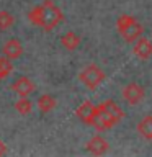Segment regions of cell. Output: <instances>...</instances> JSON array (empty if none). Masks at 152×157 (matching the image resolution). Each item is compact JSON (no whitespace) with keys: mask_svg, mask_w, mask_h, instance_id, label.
Segmentation results:
<instances>
[{"mask_svg":"<svg viewBox=\"0 0 152 157\" xmlns=\"http://www.w3.org/2000/svg\"><path fill=\"white\" fill-rule=\"evenodd\" d=\"M29 23L38 28H43L44 31H51L59 23H62L64 13L52 0H44L41 5H36L28 12Z\"/></svg>","mask_w":152,"mask_h":157,"instance_id":"6da1fadb","label":"cell"},{"mask_svg":"<svg viewBox=\"0 0 152 157\" xmlns=\"http://www.w3.org/2000/svg\"><path fill=\"white\" fill-rule=\"evenodd\" d=\"M36 105H38V110L46 115V113L52 111L54 108H56L57 101H56V98H54L52 95H49V93H44V95H41V97L38 98Z\"/></svg>","mask_w":152,"mask_h":157,"instance_id":"7c38bea8","label":"cell"},{"mask_svg":"<svg viewBox=\"0 0 152 157\" xmlns=\"http://www.w3.org/2000/svg\"><path fill=\"white\" fill-rule=\"evenodd\" d=\"M137 132L144 137V139H150L152 141V116L147 115L139 121L137 124Z\"/></svg>","mask_w":152,"mask_h":157,"instance_id":"4fadbf2b","label":"cell"},{"mask_svg":"<svg viewBox=\"0 0 152 157\" xmlns=\"http://www.w3.org/2000/svg\"><path fill=\"white\" fill-rule=\"evenodd\" d=\"M10 88H12L18 97H29L34 92L36 85H34V82L29 77L21 75V77H18L17 80L12 83V87H10Z\"/></svg>","mask_w":152,"mask_h":157,"instance_id":"8992f818","label":"cell"},{"mask_svg":"<svg viewBox=\"0 0 152 157\" xmlns=\"http://www.w3.org/2000/svg\"><path fill=\"white\" fill-rule=\"evenodd\" d=\"M7 144H5V142L2 141V139H0V155H5V154H7Z\"/></svg>","mask_w":152,"mask_h":157,"instance_id":"e0dca14e","label":"cell"},{"mask_svg":"<svg viewBox=\"0 0 152 157\" xmlns=\"http://www.w3.org/2000/svg\"><path fill=\"white\" fill-rule=\"evenodd\" d=\"M2 52H3V56L7 59H10V61H17V59H20L21 54H23V44H21L20 39L12 38V39H8V41L3 44Z\"/></svg>","mask_w":152,"mask_h":157,"instance_id":"52a82bcc","label":"cell"},{"mask_svg":"<svg viewBox=\"0 0 152 157\" xmlns=\"http://www.w3.org/2000/svg\"><path fill=\"white\" fill-rule=\"evenodd\" d=\"M95 110H97V105H93L90 100H85L80 106H77L75 116H77L82 123H85V124H92V120H93V115H95Z\"/></svg>","mask_w":152,"mask_h":157,"instance_id":"9c48e42d","label":"cell"},{"mask_svg":"<svg viewBox=\"0 0 152 157\" xmlns=\"http://www.w3.org/2000/svg\"><path fill=\"white\" fill-rule=\"evenodd\" d=\"M15 110H17L21 116H26L33 110V103L28 100V97H20V100L15 101Z\"/></svg>","mask_w":152,"mask_h":157,"instance_id":"5bb4252c","label":"cell"},{"mask_svg":"<svg viewBox=\"0 0 152 157\" xmlns=\"http://www.w3.org/2000/svg\"><path fill=\"white\" fill-rule=\"evenodd\" d=\"M13 71V64L10 59H7L5 56H0V80L7 78Z\"/></svg>","mask_w":152,"mask_h":157,"instance_id":"2e32d148","label":"cell"},{"mask_svg":"<svg viewBox=\"0 0 152 157\" xmlns=\"http://www.w3.org/2000/svg\"><path fill=\"white\" fill-rule=\"evenodd\" d=\"M80 41H82L80 36L75 34L74 31H67L61 36V44L67 49V51H75V49L80 46Z\"/></svg>","mask_w":152,"mask_h":157,"instance_id":"8fae6325","label":"cell"},{"mask_svg":"<svg viewBox=\"0 0 152 157\" xmlns=\"http://www.w3.org/2000/svg\"><path fill=\"white\" fill-rule=\"evenodd\" d=\"M85 149L90 152V154H93V155H103V154L108 152V149H110V144H108V141L105 139V137L97 134V136H93L92 139L87 142Z\"/></svg>","mask_w":152,"mask_h":157,"instance_id":"ba28073f","label":"cell"},{"mask_svg":"<svg viewBox=\"0 0 152 157\" xmlns=\"http://www.w3.org/2000/svg\"><path fill=\"white\" fill-rule=\"evenodd\" d=\"M116 28L126 43H134L137 38H141L142 31H144L142 25L131 15H121L116 20Z\"/></svg>","mask_w":152,"mask_h":157,"instance_id":"3957f363","label":"cell"},{"mask_svg":"<svg viewBox=\"0 0 152 157\" xmlns=\"http://www.w3.org/2000/svg\"><path fill=\"white\" fill-rule=\"evenodd\" d=\"M144 95H146L144 87L139 85V83H136V82L127 83V85L123 88V98H124L129 105H137V103L144 98Z\"/></svg>","mask_w":152,"mask_h":157,"instance_id":"5b68a950","label":"cell"},{"mask_svg":"<svg viewBox=\"0 0 152 157\" xmlns=\"http://www.w3.org/2000/svg\"><path fill=\"white\" fill-rule=\"evenodd\" d=\"M13 23H15L13 15L10 12H7V10H2V12H0V31H7V29H10Z\"/></svg>","mask_w":152,"mask_h":157,"instance_id":"9a60e30c","label":"cell"},{"mask_svg":"<svg viewBox=\"0 0 152 157\" xmlns=\"http://www.w3.org/2000/svg\"><path fill=\"white\" fill-rule=\"evenodd\" d=\"M123 118H124V111L113 100H105L100 105H97L90 126H93L97 131H106L111 129L113 126H116Z\"/></svg>","mask_w":152,"mask_h":157,"instance_id":"7a4b0ae2","label":"cell"},{"mask_svg":"<svg viewBox=\"0 0 152 157\" xmlns=\"http://www.w3.org/2000/svg\"><path fill=\"white\" fill-rule=\"evenodd\" d=\"M105 72L101 71L97 64H88L87 67H83L80 74H78V80L85 85L88 90H97L101 85V82L105 80Z\"/></svg>","mask_w":152,"mask_h":157,"instance_id":"277c9868","label":"cell"},{"mask_svg":"<svg viewBox=\"0 0 152 157\" xmlns=\"http://www.w3.org/2000/svg\"><path fill=\"white\" fill-rule=\"evenodd\" d=\"M132 52H134V56L137 59H141V61L149 59L152 56V44H150V41L146 39V38H137L134 41V49H132Z\"/></svg>","mask_w":152,"mask_h":157,"instance_id":"30bf717a","label":"cell"}]
</instances>
